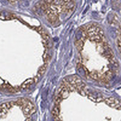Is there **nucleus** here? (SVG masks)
Here are the masks:
<instances>
[{
    "instance_id": "8",
    "label": "nucleus",
    "mask_w": 121,
    "mask_h": 121,
    "mask_svg": "<svg viewBox=\"0 0 121 121\" xmlns=\"http://www.w3.org/2000/svg\"><path fill=\"white\" fill-rule=\"evenodd\" d=\"M89 76L91 78H92V79H93L94 80H96V81H98V79H99V78L98 77V74L95 73H90Z\"/></svg>"
},
{
    "instance_id": "5",
    "label": "nucleus",
    "mask_w": 121,
    "mask_h": 121,
    "mask_svg": "<svg viewBox=\"0 0 121 121\" xmlns=\"http://www.w3.org/2000/svg\"><path fill=\"white\" fill-rule=\"evenodd\" d=\"M59 112H60V107L59 105H55L54 108H53L52 111V114L53 116V117H58L59 115Z\"/></svg>"
},
{
    "instance_id": "11",
    "label": "nucleus",
    "mask_w": 121,
    "mask_h": 121,
    "mask_svg": "<svg viewBox=\"0 0 121 121\" xmlns=\"http://www.w3.org/2000/svg\"><path fill=\"white\" fill-rule=\"evenodd\" d=\"M55 119V121H60V119H59V116L58 117H54Z\"/></svg>"
},
{
    "instance_id": "4",
    "label": "nucleus",
    "mask_w": 121,
    "mask_h": 121,
    "mask_svg": "<svg viewBox=\"0 0 121 121\" xmlns=\"http://www.w3.org/2000/svg\"><path fill=\"white\" fill-rule=\"evenodd\" d=\"M47 67V64L45 63L44 65H42V66L40 68V69L38 70V72L37 75H36V76L39 78H40L42 76V75L44 74L45 72L46 71Z\"/></svg>"
},
{
    "instance_id": "12",
    "label": "nucleus",
    "mask_w": 121,
    "mask_h": 121,
    "mask_svg": "<svg viewBox=\"0 0 121 121\" xmlns=\"http://www.w3.org/2000/svg\"><path fill=\"white\" fill-rule=\"evenodd\" d=\"M26 121H33L32 119H31L30 118H27L26 120Z\"/></svg>"
},
{
    "instance_id": "6",
    "label": "nucleus",
    "mask_w": 121,
    "mask_h": 121,
    "mask_svg": "<svg viewBox=\"0 0 121 121\" xmlns=\"http://www.w3.org/2000/svg\"><path fill=\"white\" fill-rule=\"evenodd\" d=\"M75 45L77 47V49L79 50H81V49L83 47V45H84V42H83V38H81V39H79V40H77L76 42H75Z\"/></svg>"
},
{
    "instance_id": "3",
    "label": "nucleus",
    "mask_w": 121,
    "mask_h": 121,
    "mask_svg": "<svg viewBox=\"0 0 121 121\" xmlns=\"http://www.w3.org/2000/svg\"><path fill=\"white\" fill-rule=\"evenodd\" d=\"M34 83V80L33 79H29L27 81H25L23 84H22L21 85V89L22 90H26L27 88H29V87Z\"/></svg>"
},
{
    "instance_id": "10",
    "label": "nucleus",
    "mask_w": 121,
    "mask_h": 121,
    "mask_svg": "<svg viewBox=\"0 0 121 121\" xmlns=\"http://www.w3.org/2000/svg\"><path fill=\"white\" fill-rule=\"evenodd\" d=\"M33 80H34V83L37 84L38 82V81H39V78H38V77L36 76V77H35V78H33Z\"/></svg>"
},
{
    "instance_id": "2",
    "label": "nucleus",
    "mask_w": 121,
    "mask_h": 121,
    "mask_svg": "<svg viewBox=\"0 0 121 121\" xmlns=\"http://www.w3.org/2000/svg\"><path fill=\"white\" fill-rule=\"evenodd\" d=\"M105 102L109 105L110 107H113V108H115L116 109L121 110V104L120 103L119 101L116 98L110 97V98H105L104 99Z\"/></svg>"
},
{
    "instance_id": "7",
    "label": "nucleus",
    "mask_w": 121,
    "mask_h": 121,
    "mask_svg": "<svg viewBox=\"0 0 121 121\" xmlns=\"http://www.w3.org/2000/svg\"><path fill=\"white\" fill-rule=\"evenodd\" d=\"M62 99V96L59 95H58L56 96L55 97V105H59V104L60 102H61Z\"/></svg>"
},
{
    "instance_id": "1",
    "label": "nucleus",
    "mask_w": 121,
    "mask_h": 121,
    "mask_svg": "<svg viewBox=\"0 0 121 121\" xmlns=\"http://www.w3.org/2000/svg\"><path fill=\"white\" fill-rule=\"evenodd\" d=\"M22 110L23 111L24 114L26 117H27L28 118H29V117L33 115L36 112V108H35V105L30 101L27 105L22 108Z\"/></svg>"
},
{
    "instance_id": "9",
    "label": "nucleus",
    "mask_w": 121,
    "mask_h": 121,
    "mask_svg": "<svg viewBox=\"0 0 121 121\" xmlns=\"http://www.w3.org/2000/svg\"><path fill=\"white\" fill-rule=\"evenodd\" d=\"M117 45L119 49H121V38H120L119 37L117 38Z\"/></svg>"
}]
</instances>
